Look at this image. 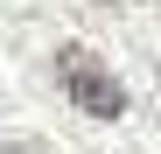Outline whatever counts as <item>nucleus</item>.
<instances>
[{
    "label": "nucleus",
    "mask_w": 161,
    "mask_h": 154,
    "mask_svg": "<svg viewBox=\"0 0 161 154\" xmlns=\"http://www.w3.org/2000/svg\"><path fill=\"white\" fill-rule=\"evenodd\" d=\"M56 84L70 91V105H77V112H91V119H119V112H126L119 77L105 70L84 42H63V49H56Z\"/></svg>",
    "instance_id": "nucleus-1"
},
{
    "label": "nucleus",
    "mask_w": 161,
    "mask_h": 154,
    "mask_svg": "<svg viewBox=\"0 0 161 154\" xmlns=\"http://www.w3.org/2000/svg\"><path fill=\"white\" fill-rule=\"evenodd\" d=\"M0 154H49V147H0Z\"/></svg>",
    "instance_id": "nucleus-2"
}]
</instances>
